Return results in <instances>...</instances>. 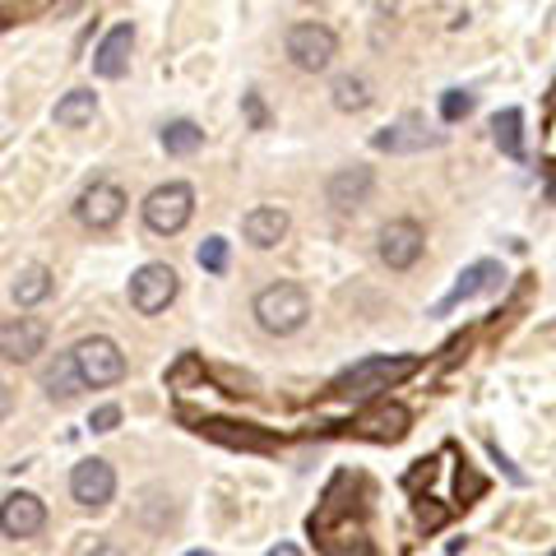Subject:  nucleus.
<instances>
[{
  "label": "nucleus",
  "mask_w": 556,
  "mask_h": 556,
  "mask_svg": "<svg viewBox=\"0 0 556 556\" xmlns=\"http://www.w3.org/2000/svg\"><path fill=\"white\" fill-rule=\"evenodd\" d=\"M241 102H247V121H251V126L255 130H265V102H260V93H247V98H241Z\"/></svg>",
  "instance_id": "nucleus-28"
},
{
  "label": "nucleus",
  "mask_w": 556,
  "mask_h": 556,
  "mask_svg": "<svg viewBox=\"0 0 556 556\" xmlns=\"http://www.w3.org/2000/svg\"><path fill=\"white\" fill-rule=\"evenodd\" d=\"M89 427H93V431H116V427H121V408H116V404H102V408H93Z\"/></svg>",
  "instance_id": "nucleus-27"
},
{
  "label": "nucleus",
  "mask_w": 556,
  "mask_h": 556,
  "mask_svg": "<svg viewBox=\"0 0 556 556\" xmlns=\"http://www.w3.org/2000/svg\"><path fill=\"white\" fill-rule=\"evenodd\" d=\"M255 320L265 334H298V329L306 325L311 316V302H306V292L298 283H269V288H260L255 292Z\"/></svg>",
  "instance_id": "nucleus-2"
},
{
  "label": "nucleus",
  "mask_w": 556,
  "mask_h": 556,
  "mask_svg": "<svg viewBox=\"0 0 556 556\" xmlns=\"http://www.w3.org/2000/svg\"><path fill=\"white\" fill-rule=\"evenodd\" d=\"M190 214H195V190L186 181L153 186L144 200V223H149V232H159V237H177L190 223Z\"/></svg>",
  "instance_id": "nucleus-4"
},
{
  "label": "nucleus",
  "mask_w": 556,
  "mask_h": 556,
  "mask_svg": "<svg viewBox=\"0 0 556 556\" xmlns=\"http://www.w3.org/2000/svg\"><path fill=\"white\" fill-rule=\"evenodd\" d=\"M468 112H473V93H464V89H445L441 93V116L445 121H464Z\"/></svg>",
  "instance_id": "nucleus-26"
},
{
  "label": "nucleus",
  "mask_w": 556,
  "mask_h": 556,
  "mask_svg": "<svg viewBox=\"0 0 556 556\" xmlns=\"http://www.w3.org/2000/svg\"><path fill=\"white\" fill-rule=\"evenodd\" d=\"M204 144V130L195 126V121H167L163 126V149L172 153V159H190Z\"/></svg>",
  "instance_id": "nucleus-24"
},
{
  "label": "nucleus",
  "mask_w": 556,
  "mask_h": 556,
  "mask_svg": "<svg viewBox=\"0 0 556 556\" xmlns=\"http://www.w3.org/2000/svg\"><path fill=\"white\" fill-rule=\"evenodd\" d=\"M492 139H496V149L506 153V159H525V112L519 108H506V112H496L492 116Z\"/></svg>",
  "instance_id": "nucleus-19"
},
{
  "label": "nucleus",
  "mask_w": 556,
  "mask_h": 556,
  "mask_svg": "<svg viewBox=\"0 0 556 556\" xmlns=\"http://www.w3.org/2000/svg\"><path fill=\"white\" fill-rule=\"evenodd\" d=\"M371 144H376L380 153H427V149H441V144H445V130H431L427 116L408 112V116H399L394 126L376 130Z\"/></svg>",
  "instance_id": "nucleus-7"
},
{
  "label": "nucleus",
  "mask_w": 556,
  "mask_h": 556,
  "mask_svg": "<svg viewBox=\"0 0 556 556\" xmlns=\"http://www.w3.org/2000/svg\"><path fill=\"white\" fill-rule=\"evenodd\" d=\"M269 556H302V552H298V547H292V543H278V547H274Z\"/></svg>",
  "instance_id": "nucleus-30"
},
{
  "label": "nucleus",
  "mask_w": 556,
  "mask_h": 556,
  "mask_svg": "<svg viewBox=\"0 0 556 556\" xmlns=\"http://www.w3.org/2000/svg\"><path fill=\"white\" fill-rule=\"evenodd\" d=\"M130 51H135V28L130 24H116L108 38L98 42V51H93V75L121 79L130 70Z\"/></svg>",
  "instance_id": "nucleus-14"
},
{
  "label": "nucleus",
  "mask_w": 556,
  "mask_h": 556,
  "mask_svg": "<svg viewBox=\"0 0 556 556\" xmlns=\"http://www.w3.org/2000/svg\"><path fill=\"white\" fill-rule=\"evenodd\" d=\"M195 431H204V437H214L223 445L274 450V437H265V431H251V427H241V422H223V417H195Z\"/></svg>",
  "instance_id": "nucleus-18"
},
{
  "label": "nucleus",
  "mask_w": 556,
  "mask_h": 556,
  "mask_svg": "<svg viewBox=\"0 0 556 556\" xmlns=\"http://www.w3.org/2000/svg\"><path fill=\"white\" fill-rule=\"evenodd\" d=\"M486 450H492V459H496L501 468H506V478H510L515 486H525V473H519V468H515V464H510L506 455H501V445H496V441H492V445H486Z\"/></svg>",
  "instance_id": "nucleus-29"
},
{
  "label": "nucleus",
  "mask_w": 556,
  "mask_h": 556,
  "mask_svg": "<svg viewBox=\"0 0 556 556\" xmlns=\"http://www.w3.org/2000/svg\"><path fill=\"white\" fill-rule=\"evenodd\" d=\"M241 237H247L255 251H274L278 241L288 237V214L283 208H274V204H260V208H251V214L241 218Z\"/></svg>",
  "instance_id": "nucleus-15"
},
{
  "label": "nucleus",
  "mask_w": 556,
  "mask_h": 556,
  "mask_svg": "<svg viewBox=\"0 0 556 556\" xmlns=\"http://www.w3.org/2000/svg\"><path fill=\"white\" fill-rule=\"evenodd\" d=\"M42 386H47L51 399H75V394L84 390V376H79V367H75V353H65V357L51 362L47 376H42Z\"/></svg>",
  "instance_id": "nucleus-20"
},
{
  "label": "nucleus",
  "mask_w": 556,
  "mask_h": 556,
  "mask_svg": "<svg viewBox=\"0 0 556 556\" xmlns=\"http://www.w3.org/2000/svg\"><path fill=\"white\" fill-rule=\"evenodd\" d=\"M186 556H214V552H186Z\"/></svg>",
  "instance_id": "nucleus-32"
},
{
  "label": "nucleus",
  "mask_w": 556,
  "mask_h": 556,
  "mask_svg": "<svg viewBox=\"0 0 556 556\" xmlns=\"http://www.w3.org/2000/svg\"><path fill=\"white\" fill-rule=\"evenodd\" d=\"M501 278H506V269H501L496 260H473V265H468V269L455 278V288H450L445 298L431 306V316H450L455 306L482 298V292H496V288H501Z\"/></svg>",
  "instance_id": "nucleus-10"
},
{
  "label": "nucleus",
  "mask_w": 556,
  "mask_h": 556,
  "mask_svg": "<svg viewBox=\"0 0 556 556\" xmlns=\"http://www.w3.org/2000/svg\"><path fill=\"white\" fill-rule=\"evenodd\" d=\"M70 496L79 506H108L116 496V468L108 459H79L75 473H70Z\"/></svg>",
  "instance_id": "nucleus-11"
},
{
  "label": "nucleus",
  "mask_w": 556,
  "mask_h": 556,
  "mask_svg": "<svg viewBox=\"0 0 556 556\" xmlns=\"http://www.w3.org/2000/svg\"><path fill=\"white\" fill-rule=\"evenodd\" d=\"M417 367H422V357H362L357 367H348L329 394H343V399H367V394H380L399 386V380H408Z\"/></svg>",
  "instance_id": "nucleus-1"
},
{
  "label": "nucleus",
  "mask_w": 556,
  "mask_h": 556,
  "mask_svg": "<svg viewBox=\"0 0 556 556\" xmlns=\"http://www.w3.org/2000/svg\"><path fill=\"white\" fill-rule=\"evenodd\" d=\"M75 367L84 376V390H108L116 380H126V353L108 334H89L75 343Z\"/></svg>",
  "instance_id": "nucleus-3"
},
{
  "label": "nucleus",
  "mask_w": 556,
  "mask_h": 556,
  "mask_svg": "<svg viewBox=\"0 0 556 556\" xmlns=\"http://www.w3.org/2000/svg\"><path fill=\"white\" fill-rule=\"evenodd\" d=\"M89 556H121V547H112V543H102V547H93Z\"/></svg>",
  "instance_id": "nucleus-31"
},
{
  "label": "nucleus",
  "mask_w": 556,
  "mask_h": 556,
  "mask_svg": "<svg viewBox=\"0 0 556 556\" xmlns=\"http://www.w3.org/2000/svg\"><path fill=\"white\" fill-rule=\"evenodd\" d=\"M329 98H334L339 112H367L371 108V84L362 75H339L329 84Z\"/></svg>",
  "instance_id": "nucleus-21"
},
{
  "label": "nucleus",
  "mask_w": 556,
  "mask_h": 556,
  "mask_svg": "<svg viewBox=\"0 0 556 556\" xmlns=\"http://www.w3.org/2000/svg\"><path fill=\"white\" fill-rule=\"evenodd\" d=\"M283 47H288V56H292V65L298 70H325L329 61L339 56V38L329 33L325 24H292L288 28V38H283Z\"/></svg>",
  "instance_id": "nucleus-6"
},
{
  "label": "nucleus",
  "mask_w": 556,
  "mask_h": 556,
  "mask_svg": "<svg viewBox=\"0 0 556 556\" xmlns=\"http://www.w3.org/2000/svg\"><path fill=\"white\" fill-rule=\"evenodd\" d=\"M177 269L163 265V260H153V265L135 269L130 278V306L139 311V316H159V311L172 306V298H177Z\"/></svg>",
  "instance_id": "nucleus-5"
},
{
  "label": "nucleus",
  "mask_w": 556,
  "mask_h": 556,
  "mask_svg": "<svg viewBox=\"0 0 556 556\" xmlns=\"http://www.w3.org/2000/svg\"><path fill=\"white\" fill-rule=\"evenodd\" d=\"M195 260H200L204 274H223V269H228V237H204Z\"/></svg>",
  "instance_id": "nucleus-25"
},
{
  "label": "nucleus",
  "mask_w": 556,
  "mask_h": 556,
  "mask_svg": "<svg viewBox=\"0 0 556 556\" xmlns=\"http://www.w3.org/2000/svg\"><path fill=\"white\" fill-rule=\"evenodd\" d=\"M42 343H47V329L38 320H10L5 329H0V348H5V362H28V357H38L42 353Z\"/></svg>",
  "instance_id": "nucleus-17"
},
{
  "label": "nucleus",
  "mask_w": 556,
  "mask_h": 556,
  "mask_svg": "<svg viewBox=\"0 0 556 556\" xmlns=\"http://www.w3.org/2000/svg\"><path fill=\"white\" fill-rule=\"evenodd\" d=\"M422 247H427V232L417 228L413 218H390L386 228H380V237H376V251H380V260H386L390 269H413L417 260H422Z\"/></svg>",
  "instance_id": "nucleus-8"
},
{
  "label": "nucleus",
  "mask_w": 556,
  "mask_h": 556,
  "mask_svg": "<svg viewBox=\"0 0 556 556\" xmlns=\"http://www.w3.org/2000/svg\"><path fill=\"white\" fill-rule=\"evenodd\" d=\"M547 556H556V547H552V552H547Z\"/></svg>",
  "instance_id": "nucleus-33"
},
{
  "label": "nucleus",
  "mask_w": 556,
  "mask_h": 556,
  "mask_svg": "<svg viewBox=\"0 0 556 556\" xmlns=\"http://www.w3.org/2000/svg\"><path fill=\"white\" fill-rule=\"evenodd\" d=\"M47 525V506L33 492H10L5 506H0V529H5V538H33L42 533Z\"/></svg>",
  "instance_id": "nucleus-13"
},
{
  "label": "nucleus",
  "mask_w": 556,
  "mask_h": 556,
  "mask_svg": "<svg viewBox=\"0 0 556 556\" xmlns=\"http://www.w3.org/2000/svg\"><path fill=\"white\" fill-rule=\"evenodd\" d=\"M47 292H51V274L42 265H24L20 274H14V283H10V298L20 306H38Z\"/></svg>",
  "instance_id": "nucleus-22"
},
{
  "label": "nucleus",
  "mask_w": 556,
  "mask_h": 556,
  "mask_svg": "<svg viewBox=\"0 0 556 556\" xmlns=\"http://www.w3.org/2000/svg\"><path fill=\"white\" fill-rule=\"evenodd\" d=\"M371 195V167H343L329 177V204L339 208V214H353L362 208Z\"/></svg>",
  "instance_id": "nucleus-16"
},
{
  "label": "nucleus",
  "mask_w": 556,
  "mask_h": 556,
  "mask_svg": "<svg viewBox=\"0 0 556 556\" xmlns=\"http://www.w3.org/2000/svg\"><path fill=\"white\" fill-rule=\"evenodd\" d=\"M121 214H126V190H121L116 181H93V186L75 200V218L84 223V228H93V232L116 228Z\"/></svg>",
  "instance_id": "nucleus-9"
},
{
  "label": "nucleus",
  "mask_w": 556,
  "mask_h": 556,
  "mask_svg": "<svg viewBox=\"0 0 556 556\" xmlns=\"http://www.w3.org/2000/svg\"><path fill=\"white\" fill-rule=\"evenodd\" d=\"M408 427H413V413L404 404H376L371 413H362L357 417V437H367V441H380V445H394V441H404L408 437Z\"/></svg>",
  "instance_id": "nucleus-12"
},
{
  "label": "nucleus",
  "mask_w": 556,
  "mask_h": 556,
  "mask_svg": "<svg viewBox=\"0 0 556 556\" xmlns=\"http://www.w3.org/2000/svg\"><path fill=\"white\" fill-rule=\"evenodd\" d=\"M93 112H98V98L89 93V89H70L61 102H56V126H65V130H75V126H84V121H93Z\"/></svg>",
  "instance_id": "nucleus-23"
}]
</instances>
